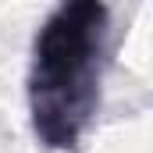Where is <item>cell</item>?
<instances>
[{"label":"cell","instance_id":"6da1fadb","mask_svg":"<svg viewBox=\"0 0 153 153\" xmlns=\"http://www.w3.org/2000/svg\"><path fill=\"white\" fill-rule=\"evenodd\" d=\"M111 61V7L100 0L57 4L32 39L29 117L36 139L53 153H75L100 111Z\"/></svg>","mask_w":153,"mask_h":153}]
</instances>
